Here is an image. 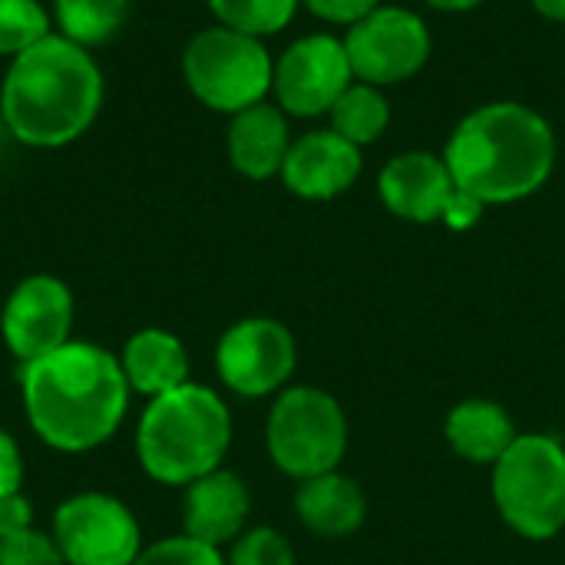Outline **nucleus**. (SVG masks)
<instances>
[{
	"label": "nucleus",
	"instance_id": "14",
	"mask_svg": "<svg viewBox=\"0 0 565 565\" xmlns=\"http://www.w3.org/2000/svg\"><path fill=\"white\" fill-rule=\"evenodd\" d=\"M377 192H381V202L397 218L427 225V222L444 218L457 185H454V175H450L444 156L414 149V152L394 156L381 169Z\"/></svg>",
	"mask_w": 565,
	"mask_h": 565
},
{
	"label": "nucleus",
	"instance_id": "19",
	"mask_svg": "<svg viewBox=\"0 0 565 565\" xmlns=\"http://www.w3.org/2000/svg\"><path fill=\"white\" fill-rule=\"evenodd\" d=\"M447 444L470 463H497L516 434L513 417L497 401H463L447 414Z\"/></svg>",
	"mask_w": 565,
	"mask_h": 565
},
{
	"label": "nucleus",
	"instance_id": "10",
	"mask_svg": "<svg viewBox=\"0 0 565 565\" xmlns=\"http://www.w3.org/2000/svg\"><path fill=\"white\" fill-rule=\"evenodd\" d=\"M351 83H354V70L344 40L328 33H308L275 60L271 93L288 116L315 119V116H328L338 96Z\"/></svg>",
	"mask_w": 565,
	"mask_h": 565
},
{
	"label": "nucleus",
	"instance_id": "13",
	"mask_svg": "<svg viewBox=\"0 0 565 565\" xmlns=\"http://www.w3.org/2000/svg\"><path fill=\"white\" fill-rule=\"evenodd\" d=\"M361 149L338 136L334 129H315L301 139H291L281 182L288 192L308 202H328L348 192L361 175Z\"/></svg>",
	"mask_w": 565,
	"mask_h": 565
},
{
	"label": "nucleus",
	"instance_id": "16",
	"mask_svg": "<svg viewBox=\"0 0 565 565\" xmlns=\"http://www.w3.org/2000/svg\"><path fill=\"white\" fill-rule=\"evenodd\" d=\"M228 162L238 175L252 179V182H265L271 175H281L288 146H291V132H288V119L285 109L278 103H255L242 113L232 116L228 122Z\"/></svg>",
	"mask_w": 565,
	"mask_h": 565
},
{
	"label": "nucleus",
	"instance_id": "25",
	"mask_svg": "<svg viewBox=\"0 0 565 565\" xmlns=\"http://www.w3.org/2000/svg\"><path fill=\"white\" fill-rule=\"evenodd\" d=\"M0 565H66L53 536L36 526L0 536Z\"/></svg>",
	"mask_w": 565,
	"mask_h": 565
},
{
	"label": "nucleus",
	"instance_id": "3",
	"mask_svg": "<svg viewBox=\"0 0 565 565\" xmlns=\"http://www.w3.org/2000/svg\"><path fill=\"white\" fill-rule=\"evenodd\" d=\"M454 185L483 205H507L540 192L556 166V136L526 103L500 99L467 113L444 149Z\"/></svg>",
	"mask_w": 565,
	"mask_h": 565
},
{
	"label": "nucleus",
	"instance_id": "29",
	"mask_svg": "<svg viewBox=\"0 0 565 565\" xmlns=\"http://www.w3.org/2000/svg\"><path fill=\"white\" fill-rule=\"evenodd\" d=\"M483 209H487V205H483L480 199H473L470 192L457 189L440 222H444L447 228H454V232H467V228H473V225L483 218Z\"/></svg>",
	"mask_w": 565,
	"mask_h": 565
},
{
	"label": "nucleus",
	"instance_id": "30",
	"mask_svg": "<svg viewBox=\"0 0 565 565\" xmlns=\"http://www.w3.org/2000/svg\"><path fill=\"white\" fill-rule=\"evenodd\" d=\"M33 526V503L23 493L0 497V536Z\"/></svg>",
	"mask_w": 565,
	"mask_h": 565
},
{
	"label": "nucleus",
	"instance_id": "31",
	"mask_svg": "<svg viewBox=\"0 0 565 565\" xmlns=\"http://www.w3.org/2000/svg\"><path fill=\"white\" fill-rule=\"evenodd\" d=\"M530 3L540 17H546L553 23H565V0H530Z\"/></svg>",
	"mask_w": 565,
	"mask_h": 565
},
{
	"label": "nucleus",
	"instance_id": "21",
	"mask_svg": "<svg viewBox=\"0 0 565 565\" xmlns=\"http://www.w3.org/2000/svg\"><path fill=\"white\" fill-rule=\"evenodd\" d=\"M129 7L132 0H53L50 17L56 23V33L93 50L122 30Z\"/></svg>",
	"mask_w": 565,
	"mask_h": 565
},
{
	"label": "nucleus",
	"instance_id": "12",
	"mask_svg": "<svg viewBox=\"0 0 565 565\" xmlns=\"http://www.w3.org/2000/svg\"><path fill=\"white\" fill-rule=\"evenodd\" d=\"M73 318L76 301L70 285L56 275H30L7 298L0 311V334L7 351L20 364H30L73 341Z\"/></svg>",
	"mask_w": 565,
	"mask_h": 565
},
{
	"label": "nucleus",
	"instance_id": "20",
	"mask_svg": "<svg viewBox=\"0 0 565 565\" xmlns=\"http://www.w3.org/2000/svg\"><path fill=\"white\" fill-rule=\"evenodd\" d=\"M328 116H331V129L361 149V146L377 142L387 132V126H391V103H387L381 86L354 79L338 96V103L331 106Z\"/></svg>",
	"mask_w": 565,
	"mask_h": 565
},
{
	"label": "nucleus",
	"instance_id": "26",
	"mask_svg": "<svg viewBox=\"0 0 565 565\" xmlns=\"http://www.w3.org/2000/svg\"><path fill=\"white\" fill-rule=\"evenodd\" d=\"M132 565H225V556L222 550L205 546L182 533V536L159 540L156 546H146Z\"/></svg>",
	"mask_w": 565,
	"mask_h": 565
},
{
	"label": "nucleus",
	"instance_id": "9",
	"mask_svg": "<svg viewBox=\"0 0 565 565\" xmlns=\"http://www.w3.org/2000/svg\"><path fill=\"white\" fill-rule=\"evenodd\" d=\"M430 30L407 10L381 3L364 20L348 26L344 50L354 70V79L371 86H394L417 76L430 60Z\"/></svg>",
	"mask_w": 565,
	"mask_h": 565
},
{
	"label": "nucleus",
	"instance_id": "17",
	"mask_svg": "<svg viewBox=\"0 0 565 565\" xmlns=\"http://www.w3.org/2000/svg\"><path fill=\"white\" fill-rule=\"evenodd\" d=\"M119 364L129 381V391H136L149 401L189 384V351L166 328L136 331L122 344Z\"/></svg>",
	"mask_w": 565,
	"mask_h": 565
},
{
	"label": "nucleus",
	"instance_id": "18",
	"mask_svg": "<svg viewBox=\"0 0 565 565\" xmlns=\"http://www.w3.org/2000/svg\"><path fill=\"white\" fill-rule=\"evenodd\" d=\"M295 510H298V520L315 536L341 540L361 530L367 516V500L351 477L331 470V473L301 480L295 493Z\"/></svg>",
	"mask_w": 565,
	"mask_h": 565
},
{
	"label": "nucleus",
	"instance_id": "28",
	"mask_svg": "<svg viewBox=\"0 0 565 565\" xmlns=\"http://www.w3.org/2000/svg\"><path fill=\"white\" fill-rule=\"evenodd\" d=\"M23 487V457L17 440L0 430V497H13Z\"/></svg>",
	"mask_w": 565,
	"mask_h": 565
},
{
	"label": "nucleus",
	"instance_id": "5",
	"mask_svg": "<svg viewBox=\"0 0 565 565\" xmlns=\"http://www.w3.org/2000/svg\"><path fill=\"white\" fill-rule=\"evenodd\" d=\"M493 500L523 540H553L565 530V447L550 434H520L493 463Z\"/></svg>",
	"mask_w": 565,
	"mask_h": 565
},
{
	"label": "nucleus",
	"instance_id": "22",
	"mask_svg": "<svg viewBox=\"0 0 565 565\" xmlns=\"http://www.w3.org/2000/svg\"><path fill=\"white\" fill-rule=\"evenodd\" d=\"M205 3L222 26H232L258 40L281 33L301 7V0H205Z\"/></svg>",
	"mask_w": 565,
	"mask_h": 565
},
{
	"label": "nucleus",
	"instance_id": "4",
	"mask_svg": "<svg viewBox=\"0 0 565 565\" xmlns=\"http://www.w3.org/2000/svg\"><path fill=\"white\" fill-rule=\"evenodd\" d=\"M232 444V414L225 401L202 387L182 384L152 397L136 427V457L149 480L189 487L222 467Z\"/></svg>",
	"mask_w": 565,
	"mask_h": 565
},
{
	"label": "nucleus",
	"instance_id": "24",
	"mask_svg": "<svg viewBox=\"0 0 565 565\" xmlns=\"http://www.w3.org/2000/svg\"><path fill=\"white\" fill-rule=\"evenodd\" d=\"M225 565H295V550L278 530L255 526L232 543Z\"/></svg>",
	"mask_w": 565,
	"mask_h": 565
},
{
	"label": "nucleus",
	"instance_id": "27",
	"mask_svg": "<svg viewBox=\"0 0 565 565\" xmlns=\"http://www.w3.org/2000/svg\"><path fill=\"white\" fill-rule=\"evenodd\" d=\"M315 17L328 20V23H358L364 20L374 7H381V0H301Z\"/></svg>",
	"mask_w": 565,
	"mask_h": 565
},
{
	"label": "nucleus",
	"instance_id": "1",
	"mask_svg": "<svg viewBox=\"0 0 565 565\" xmlns=\"http://www.w3.org/2000/svg\"><path fill=\"white\" fill-rule=\"evenodd\" d=\"M20 391L33 434L60 454L103 447L129 407V381L119 358L89 341H66L20 364Z\"/></svg>",
	"mask_w": 565,
	"mask_h": 565
},
{
	"label": "nucleus",
	"instance_id": "23",
	"mask_svg": "<svg viewBox=\"0 0 565 565\" xmlns=\"http://www.w3.org/2000/svg\"><path fill=\"white\" fill-rule=\"evenodd\" d=\"M53 17L40 0H0V56L13 60L50 36Z\"/></svg>",
	"mask_w": 565,
	"mask_h": 565
},
{
	"label": "nucleus",
	"instance_id": "11",
	"mask_svg": "<svg viewBox=\"0 0 565 565\" xmlns=\"http://www.w3.org/2000/svg\"><path fill=\"white\" fill-rule=\"evenodd\" d=\"M295 338L275 318H242L222 334L215 348L222 384L242 397H268L281 391L295 374Z\"/></svg>",
	"mask_w": 565,
	"mask_h": 565
},
{
	"label": "nucleus",
	"instance_id": "7",
	"mask_svg": "<svg viewBox=\"0 0 565 565\" xmlns=\"http://www.w3.org/2000/svg\"><path fill=\"white\" fill-rule=\"evenodd\" d=\"M268 454L295 480L338 470L348 450V420L341 404L318 387H288L268 414Z\"/></svg>",
	"mask_w": 565,
	"mask_h": 565
},
{
	"label": "nucleus",
	"instance_id": "15",
	"mask_svg": "<svg viewBox=\"0 0 565 565\" xmlns=\"http://www.w3.org/2000/svg\"><path fill=\"white\" fill-rule=\"evenodd\" d=\"M248 510H252V497L242 477L218 467L185 487L182 526L185 536L222 550L225 543H235L245 533Z\"/></svg>",
	"mask_w": 565,
	"mask_h": 565
},
{
	"label": "nucleus",
	"instance_id": "6",
	"mask_svg": "<svg viewBox=\"0 0 565 565\" xmlns=\"http://www.w3.org/2000/svg\"><path fill=\"white\" fill-rule=\"evenodd\" d=\"M182 79L202 106L235 116L268 99L275 60L258 36L215 23L185 43Z\"/></svg>",
	"mask_w": 565,
	"mask_h": 565
},
{
	"label": "nucleus",
	"instance_id": "8",
	"mask_svg": "<svg viewBox=\"0 0 565 565\" xmlns=\"http://www.w3.org/2000/svg\"><path fill=\"white\" fill-rule=\"evenodd\" d=\"M50 536L66 565H132L146 550L136 513L109 493L63 500L53 513Z\"/></svg>",
	"mask_w": 565,
	"mask_h": 565
},
{
	"label": "nucleus",
	"instance_id": "32",
	"mask_svg": "<svg viewBox=\"0 0 565 565\" xmlns=\"http://www.w3.org/2000/svg\"><path fill=\"white\" fill-rule=\"evenodd\" d=\"M424 3H430V7H437V10H447V13H463V10L480 7L483 0H424Z\"/></svg>",
	"mask_w": 565,
	"mask_h": 565
},
{
	"label": "nucleus",
	"instance_id": "2",
	"mask_svg": "<svg viewBox=\"0 0 565 565\" xmlns=\"http://www.w3.org/2000/svg\"><path fill=\"white\" fill-rule=\"evenodd\" d=\"M103 93L93 50L53 30L10 60L0 83V119L30 149H63L96 122Z\"/></svg>",
	"mask_w": 565,
	"mask_h": 565
}]
</instances>
